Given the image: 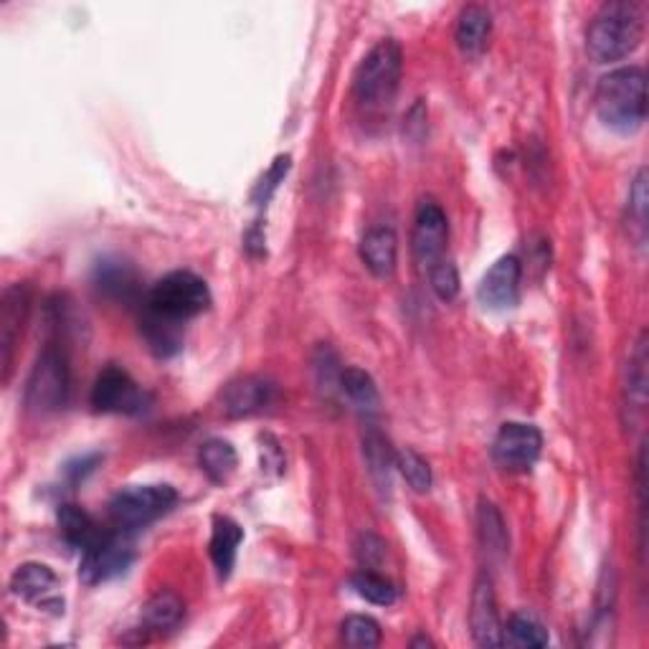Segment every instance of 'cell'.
Masks as SVG:
<instances>
[{"label":"cell","mask_w":649,"mask_h":649,"mask_svg":"<svg viewBox=\"0 0 649 649\" xmlns=\"http://www.w3.org/2000/svg\"><path fill=\"white\" fill-rule=\"evenodd\" d=\"M645 38V8L635 0H612L598 8L586 31V52L596 64L635 54Z\"/></svg>","instance_id":"6da1fadb"},{"label":"cell","mask_w":649,"mask_h":649,"mask_svg":"<svg viewBox=\"0 0 649 649\" xmlns=\"http://www.w3.org/2000/svg\"><path fill=\"white\" fill-rule=\"evenodd\" d=\"M596 114L609 130L637 133L647 120V77L642 67H622L602 77L596 87Z\"/></svg>","instance_id":"7a4b0ae2"},{"label":"cell","mask_w":649,"mask_h":649,"mask_svg":"<svg viewBox=\"0 0 649 649\" xmlns=\"http://www.w3.org/2000/svg\"><path fill=\"white\" fill-rule=\"evenodd\" d=\"M401 71H404V54L396 38H383L366 54L353 77V94L356 102L368 112L385 110L393 104L399 92Z\"/></svg>","instance_id":"3957f363"},{"label":"cell","mask_w":649,"mask_h":649,"mask_svg":"<svg viewBox=\"0 0 649 649\" xmlns=\"http://www.w3.org/2000/svg\"><path fill=\"white\" fill-rule=\"evenodd\" d=\"M69 399V360L59 345H46L31 368L26 381V409L36 416L54 414L67 406Z\"/></svg>","instance_id":"277c9868"},{"label":"cell","mask_w":649,"mask_h":649,"mask_svg":"<svg viewBox=\"0 0 649 649\" xmlns=\"http://www.w3.org/2000/svg\"><path fill=\"white\" fill-rule=\"evenodd\" d=\"M143 305L186 325L188 320L199 317L201 312L209 310L211 292L209 284L193 272H170L147 292Z\"/></svg>","instance_id":"5b68a950"},{"label":"cell","mask_w":649,"mask_h":649,"mask_svg":"<svg viewBox=\"0 0 649 649\" xmlns=\"http://www.w3.org/2000/svg\"><path fill=\"white\" fill-rule=\"evenodd\" d=\"M178 503V492L170 484H145L114 495L110 503V521L118 530L133 533L166 515Z\"/></svg>","instance_id":"8992f818"},{"label":"cell","mask_w":649,"mask_h":649,"mask_svg":"<svg viewBox=\"0 0 649 649\" xmlns=\"http://www.w3.org/2000/svg\"><path fill=\"white\" fill-rule=\"evenodd\" d=\"M540 449H544V434L536 426L511 422L500 426L492 441V459L505 472H528L538 462Z\"/></svg>","instance_id":"52a82bcc"},{"label":"cell","mask_w":649,"mask_h":649,"mask_svg":"<svg viewBox=\"0 0 649 649\" xmlns=\"http://www.w3.org/2000/svg\"><path fill=\"white\" fill-rule=\"evenodd\" d=\"M150 404L147 393L118 366H107L97 376L92 389V406L102 414H143Z\"/></svg>","instance_id":"ba28073f"},{"label":"cell","mask_w":649,"mask_h":649,"mask_svg":"<svg viewBox=\"0 0 649 649\" xmlns=\"http://www.w3.org/2000/svg\"><path fill=\"white\" fill-rule=\"evenodd\" d=\"M449 239V224L447 213L441 211L439 203L422 201L416 209L414 219V236H411V249H414L416 265L429 269L445 259Z\"/></svg>","instance_id":"9c48e42d"},{"label":"cell","mask_w":649,"mask_h":649,"mask_svg":"<svg viewBox=\"0 0 649 649\" xmlns=\"http://www.w3.org/2000/svg\"><path fill=\"white\" fill-rule=\"evenodd\" d=\"M31 315V287L15 282L5 290L0 302V366H3V383H8L15 358V348L23 335V327Z\"/></svg>","instance_id":"30bf717a"},{"label":"cell","mask_w":649,"mask_h":649,"mask_svg":"<svg viewBox=\"0 0 649 649\" xmlns=\"http://www.w3.org/2000/svg\"><path fill=\"white\" fill-rule=\"evenodd\" d=\"M521 279H523V265L521 259L507 254V257L497 259L488 275L480 282V302L490 310H511L521 300Z\"/></svg>","instance_id":"8fae6325"},{"label":"cell","mask_w":649,"mask_h":649,"mask_svg":"<svg viewBox=\"0 0 649 649\" xmlns=\"http://www.w3.org/2000/svg\"><path fill=\"white\" fill-rule=\"evenodd\" d=\"M277 399L275 383H269L267 378L259 376H244L236 378L221 393V404H224V414L228 418H246L269 409Z\"/></svg>","instance_id":"7c38bea8"},{"label":"cell","mask_w":649,"mask_h":649,"mask_svg":"<svg viewBox=\"0 0 649 649\" xmlns=\"http://www.w3.org/2000/svg\"><path fill=\"white\" fill-rule=\"evenodd\" d=\"M133 548L114 536V533H107L100 544L92 546L81 553V579L87 583H102L114 577H120L122 571L133 563Z\"/></svg>","instance_id":"4fadbf2b"},{"label":"cell","mask_w":649,"mask_h":649,"mask_svg":"<svg viewBox=\"0 0 649 649\" xmlns=\"http://www.w3.org/2000/svg\"><path fill=\"white\" fill-rule=\"evenodd\" d=\"M470 624H472L474 642H478L480 647L503 645V624H500L495 591H492L490 579H484V577L474 583Z\"/></svg>","instance_id":"5bb4252c"},{"label":"cell","mask_w":649,"mask_h":649,"mask_svg":"<svg viewBox=\"0 0 649 649\" xmlns=\"http://www.w3.org/2000/svg\"><path fill=\"white\" fill-rule=\"evenodd\" d=\"M139 335H143L147 350L153 356L172 358L183 348L186 325L143 305V312H139Z\"/></svg>","instance_id":"9a60e30c"},{"label":"cell","mask_w":649,"mask_h":649,"mask_svg":"<svg viewBox=\"0 0 649 649\" xmlns=\"http://www.w3.org/2000/svg\"><path fill=\"white\" fill-rule=\"evenodd\" d=\"M360 259L368 272L378 279H389L396 272L399 261V239L389 226H376L371 232H366L363 242H360Z\"/></svg>","instance_id":"2e32d148"},{"label":"cell","mask_w":649,"mask_h":649,"mask_svg":"<svg viewBox=\"0 0 649 649\" xmlns=\"http://www.w3.org/2000/svg\"><path fill=\"white\" fill-rule=\"evenodd\" d=\"M94 287L107 300L122 302V305H135L139 300V279L135 269L120 259H104L97 265Z\"/></svg>","instance_id":"e0dca14e"},{"label":"cell","mask_w":649,"mask_h":649,"mask_svg":"<svg viewBox=\"0 0 649 649\" xmlns=\"http://www.w3.org/2000/svg\"><path fill=\"white\" fill-rule=\"evenodd\" d=\"M492 34V15L482 5H467L457 21V46L467 59H478L488 48Z\"/></svg>","instance_id":"ac0fdd59"},{"label":"cell","mask_w":649,"mask_h":649,"mask_svg":"<svg viewBox=\"0 0 649 649\" xmlns=\"http://www.w3.org/2000/svg\"><path fill=\"white\" fill-rule=\"evenodd\" d=\"M244 540V530L242 525L232 521V517L219 515L213 517V533H211V558L213 566H216L219 577L228 579V573L234 571L236 563V553H239V546Z\"/></svg>","instance_id":"d6986e66"},{"label":"cell","mask_w":649,"mask_h":649,"mask_svg":"<svg viewBox=\"0 0 649 649\" xmlns=\"http://www.w3.org/2000/svg\"><path fill=\"white\" fill-rule=\"evenodd\" d=\"M59 530L64 540H67L71 548H77L79 553L97 546L107 536V530H102L100 525L94 523V517L87 511H81L79 505L59 507Z\"/></svg>","instance_id":"ffe728a7"},{"label":"cell","mask_w":649,"mask_h":649,"mask_svg":"<svg viewBox=\"0 0 649 649\" xmlns=\"http://www.w3.org/2000/svg\"><path fill=\"white\" fill-rule=\"evenodd\" d=\"M56 586V573L46 563H23L11 577V591L26 602H41Z\"/></svg>","instance_id":"44dd1931"},{"label":"cell","mask_w":649,"mask_h":649,"mask_svg":"<svg viewBox=\"0 0 649 649\" xmlns=\"http://www.w3.org/2000/svg\"><path fill=\"white\" fill-rule=\"evenodd\" d=\"M199 465L213 484H226L236 472L239 457H236V449L226 439H209L199 451Z\"/></svg>","instance_id":"7402d4cb"},{"label":"cell","mask_w":649,"mask_h":649,"mask_svg":"<svg viewBox=\"0 0 649 649\" xmlns=\"http://www.w3.org/2000/svg\"><path fill=\"white\" fill-rule=\"evenodd\" d=\"M183 614V598L172 594V591H158V594L143 606V624L145 629L150 631H170L178 627Z\"/></svg>","instance_id":"603a6c76"},{"label":"cell","mask_w":649,"mask_h":649,"mask_svg":"<svg viewBox=\"0 0 649 649\" xmlns=\"http://www.w3.org/2000/svg\"><path fill=\"white\" fill-rule=\"evenodd\" d=\"M478 525H480V540L484 550L492 558H503L507 553V546H511V540H507V528H505V521L500 511L488 500H482L480 503V511H478Z\"/></svg>","instance_id":"cb8c5ba5"},{"label":"cell","mask_w":649,"mask_h":649,"mask_svg":"<svg viewBox=\"0 0 649 649\" xmlns=\"http://www.w3.org/2000/svg\"><path fill=\"white\" fill-rule=\"evenodd\" d=\"M340 391L348 396V401L360 411H376L381 404V396H378V389L373 378L368 376L363 368H345L338 378Z\"/></svg>","instance_id":"d4e9b609"},{"label":"cell","mask_w":649,"mask_h":649,"mask_svg":"<svg viewBox=\"0 0 649 649\" xmlns=\"http://www.w3.org/2000/svg\"><path fill=\"white\" fill-rule=\"evenodd\" d=\"M550 637L544 624L533 614L517 612L507 619V627L503 629V645L511 647H548Z\"/></svg>","instance_id":"484cf974"},{"label":"cell","mask_w":649,"mask_h":649,"mask_svg":"<svg viewBox=\"0 0 649 649\" xmlns=\"http://www.w3.org/2000/svg\"><path fill=\"white\" fill-rule=\"evenodd\" d=\"M647 363H649L647 333H642V338L637 340V348L629 356V363H627V399L637 409H645L647 404V383H649Z\"/></svg>","instance_id":"4316f807"},{"label":"cell","mask_w":649,"mask_h":649,"mask_svg":"<svg viewBox=\"0 0 649 649\" xmlns=\"http://www.w3.org/2000/svg\"><path fill=\"white\" fill-rule=\"evenodd\" d=\"M366 462L368 470H371V478L378 484V490L391 488V462H396V455H391L389 441H385L381 434L371 432L366 437Z\"/></svg>","instance_id":"83f0119b"},{"label":"cell","mask_w":649,"mask_h":649,"mask_svg":"<svg viewBox=\"0 0 649 649\" xmlns=\"http://www.w3.org/2000/svg\"><path fill=\"white\" fill-rule=\"evenodd\" d=\"M393 465L399 467L401 478H404L409 488L414 492H418V495H426V492L432 490V484H434L432 467L422 455H418L416 449L406 447V449L396 451V462H393Z\"/></svg>","instance_id":"f1b7e54d"},{"label":"cell","mask_w":649,"mask_h":649,"mask_svg":"<svg viewBox=\"0 0 649 649\" xmlns=\"http://www.w3.org/2000/svg\"><path fill=\"white\" fill-rule=\"evenodd\" d=\"M350 586L360 598H366V602H371L376 606H391L399 596L396 586H393L389 579L378 577V573L368 571V569L358 571L356 577L350 579Z\"/></svg>","instance_id":"f546056e"},{"label":"cell","mask_w":649,"mask_h":649,"mask_svg":"<svg viewBox=\"0 0 649 649\" xmlns=\"http://www.w3.org/2000/svg\"><path fill=\"white\" fill-rule=\"evenodd\" d=\"M343 639L345 645L358 649H371L381 645V624L373 616L353 614L343 622Z\"/></svg>","instance_id":"4dcf8cb0"},{"label":"cell","mask_w":649,"mask_h":649,"mask_svg":"<svg viewBox=\"0 0 649 649\" xmlns=\"http://www.w3.org/2000/svg\"><path fill=\"white\" fill-rule=\"evenodd\" d=\"M426 275H429V284H432L434 294H437L441 302H451L457 298V294H459V275H457V267L451 265V261L441 259L439 265H434Z\"/></svg>","instance_id":"1f68e13d"},{"label":"cell","mask_w":649,"mask_h":649,"mask_svg":"<svg viewBox=\"0 0 649 649\" xmlns=\"http://www.w3.org/2000/svg\"><path fill=\"white\" fill-rule=\"evenodd\" d=\"M287 170H290V155H279V158L272 163V168H269L265 176H261L257 188H254V201L267 203L269 199H272L279 183L284 180Z\"/></svg>","instance_id":"d6a6232c"},{"label":"cell","mask_w":649,"mask_h":649,"mask_svg":"<svg viewBox=\"0 0 649 649\" xmlns=\"http://www.w3.org/2000/svg\"><path fill=\"white\" fill-rule=\"evenodd\" d=\"M647 201H649V193H647V170H639L637 178H635V186H631V193H629V216L635 221V226L642 232L645 236V228H647Z\"/></svg>","instance_id":"836d02e7"},{"label":"cell","mask_w":649,"mask_h":649,"mask_svg":"<svg viewBox=\"0 0 649 649\" xmlns=\"http://www.w3.org/2000/svg\"><path fill=\"white\" fill-rule=\"evenodd\" d=\"M383 556H385V544L381 538L373 536V533H366V536H360V540H358L360 563L368 566V569H376V566L383 561Z\"/></svg>","instance_id":"e575fe53"},{"label":"cell","mask_w":649,"mask_h":649,"mask_svg":"<svg viewBox=\"0 0 649 649\" xmlns=\"http://www.w3.org/2000/svg\"><path fill=\"white\" fill-rule=\"evenodd\" d=\"M422 645H432V639H424V637L414 639V647H422Z\"/></svg>","instance_id":"d590c367"}]
</instances>
